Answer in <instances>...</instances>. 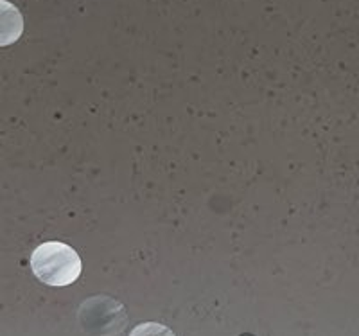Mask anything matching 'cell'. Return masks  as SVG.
I'll return each instance as SVG.
<instances>
[{
    "label": "cell",
    "instance_id": "cell-1",
    "mask_svg": "<svg viewBox=\"0 0 359 336\" xmlns=\"http://www.w3.org/2000/svg\"><path fill=\"white\" fill-rule=\"evenodd\" d=\"M31 268L41 283L56 288L69 286L81 274V259L65 243L49 241L33 252Z\"/></svg>",
    "mask_w": 359,
    "mask_h": 336
},
{
    "label": "cell",
    "instance_id": "cell-2",
    "mask_svg": "<svg viewBox=\"0 0 359 336\" xmlns=\"http://www.w3.org/2000/svg\"><path fill=\"white\" fill-rule=\"evenodd\" d=\"M130 336H175V332L156 322H146V324L137 325Z\"/></svg>",
    "mask_w": 359,
    "mask_h": 336
}]
</instances>
